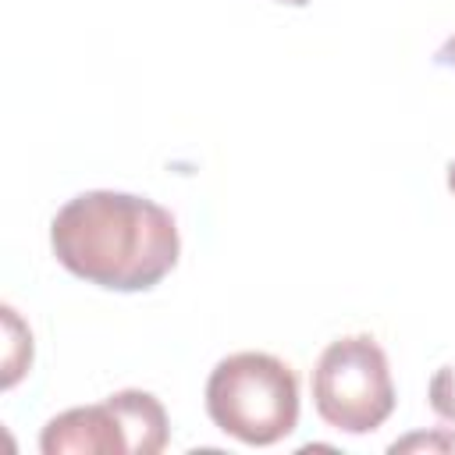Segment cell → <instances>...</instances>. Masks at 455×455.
Segmentation results:
<instances>
[{
	"label": "cell",
	"instance_id": "cell-1",
	"mask_svg": "<svg viewBox=\"0 0 455 455\" xmlns=\"http://www.w3.org/2000/svg\"><path fill=\"white\" fill-rule=\"evenodd\" d=\"M50 245L64 270L107 291H149L178 263L174 217L132 192H82L68 199L53 224Z\"/></svg>",
	"mask_w": 455,
	"mask_h": 455
},
{
	"label": "cell",
	"instance_id": "cell-2",
	"mask_svg": "<svg viewBox=\"0 0 455 455\" xmlns=\"http://www.w3.org/2000/svg\"><path fill=\"white\" fill-rule=\"evenodd\" d=\"M206 412L217 430L242 444H277L299 423V380L277 355L235 352L206 380Z\"/></svg>",
	"mask_w": 455,
	"mask_h": 455
},
{
	"label": "cell",
	"instance_id": "cell-3",
	"mask_svg": "<svg viewBox=\"0 0 455 455\" xmlns=\"http://www.w3.org/2000/svg\"><path fill=\"white\" fill-rule=\"evenodd\" d=\"M313 402L320 419L334 430H377L395 409V384L384 348L370 334L331 341L313 370Z\"/></svg>",
	"mask_w": 455,
	"mask_h": 455
},
{
	"label": "cell",
	"instance_id": "cell-4",
	"mask_svg": "<svg viewBox=\"0 0 455 455\" xmlns=\"http://www.w3.org/2000/svg\"><path fill=\"white\" fill-rule=\"evenodd\" d=\"M43 455H132V434L114 395L53 416L39 437Z\"/></svg>",
	"mask_w": 455,
	"mask_h": 455
},
{
	"label": "cell",
	"instance_id": "cell-5",
	"mask_svg": "<svg viewBox=\"0 0 455 455\" xmlns=\"http://www.w3.org/2000/svg\"><path fill=\"white\" fill-rule=\"evenodd\" d=\"M434 60H437L441 68H455V36L437 50V57H434Z\"/></svg>",
	"mask_w": 455,
	"mask_h": 455
},
{
	"label": "cell",
	"instance_id": "cell-6",
	"mask_svg": "<svg viewBox=\"0 0 455 455\" xmlns=\"http://www.w3.org/2000/svg\"><path fill=\"white\" fill-rule=\"evenodd\" d=\"M448 188H451V192H455V164H451V167H448Z\"/></svg>",
	"mask_w": 455,
	"mask_h": 455
},
{
	"label": "cell",
	"instance_id": "cell-7",
	"mask_svg": "<svg viewBox=\"0 0 455 455\" xmlns=\"http://www.w3.org/2000/svg\"><path fill=\"white\" fill-rule=\"evenodd\" d=\"M281 4H291V7H306L309 0H281Z\"/></svg>",
	"mask_w": 455,
	"mask_h": 455
}]
</instances>
